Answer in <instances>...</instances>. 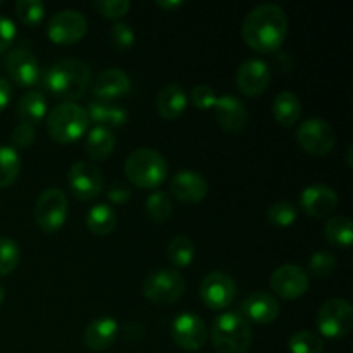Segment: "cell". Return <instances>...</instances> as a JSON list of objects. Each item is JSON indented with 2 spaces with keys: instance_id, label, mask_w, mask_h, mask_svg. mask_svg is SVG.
Wrapping results in <instances>:
<instances>
[{
  "instance_id": "1",
  "label": "cell",
  "mask_w": 353,
  "mask_h": 353,
  "mask_svg": "<svg viewBox=\"0 0 353 353\" xmlns=\"http://www.w3.org/2000/svg\"><path fill=\"white\" fill-rule=\"evenodd\" d=\"M288 34V16L278 3H261L245 16L241 37L245 43L261 54L281 48Z\"/></svg>"
},
{
  "instance_id": "2",
  "label": "cell",
  "mask_w": 353,
  "mask_h": 353,
  "mask_svg": "<svg viewBox=\"0 0 353 353\" xmlns=\"http://www.w3.org/2000/svg\"><path fill=\"white\" fill-rule=\"evenodd\" d=\"M41 81L54 99L74 102L90 88L92 71L90 65L79 59H62L45 69Z\"/></svg>"
},
{
  "instance_id": "3",
  "label": "cell",
  "mask_w": 353,
  "mask_h": 353,
  "mask_svg": "<svg viewBox=\"0 0 353 353\" xmlns=\"http://www.w3.org/2000/svg\"><path fill=\"white\" fill-rule=\"evenodd\" d=\"M210 340L217 353H247L252 347L250 323L240 312H223L214 319Z\"/></svg>"
},
{
  "instance_id": "4",
  "label": "cell",
  "mask_w": 353,
  "mask_h": 353,
  "mask_svg": "<svg viewBox=\"0 0 353 353\" xmlns=\"http://www.w3.org/2000/svg\"><path fill=\"white\" fill-rule=\"evenodd\" d=\"M124 174L138 188H159L168 178V162L155 148L141 147L131 152L124 162Z\"/></svg>"
},
{
  "instance_id": "5",
  "label": "cell",
  "mask_w": 353,
  "mask_h": 353,
  "mask_svg": "<svg viewBox=\"0 0 353 353\" xmlns=\"http://www.w3.org/2000/svg\"><path fill=\"white\" fill-rule=\"evenodd\" d=\"M90 119L85 107L76 102H62L47 116V131L57 143H74L88 133Z\"/></svg>"
},
{
  "instance_id": "6",
  "label": "cell",
  "mask_w": 353,
  "mask_h": 353,
  "mask_svg": "<svg viewBox=\"0 0 353 353\" xmlns=\"http://www.w3.org/2000/svg\"><path fill=\"white\" fill-rule=\"evenodd\" d=\"M185 278L174 269H157L143 281V296L157 305H172L185 293Z\"/></svg>"
},
{
  "instance_id": "7",
  "label": "cell",
  "mask_w": 353,
  "mask_h": 353,
  "mask_svg": "<svg viewBox=\"0 0 353 353\" xmlns=\"http://www.w3.org/2000/svg\"><path fill=\"white\" fill-rule=\"evenodd\" d=\"M34 223L43 233H57L68 219V196L59 188H47L34 203Z\"/></svg>"
},
{
  "instance_id": "8",
  "label": "cell",
  "mask_w": 353,
  "mask_h": 353,
  "mask_svg": "<svg viewBox=\"0 0 353 353\" xmlns=\"http://www.w3.org/2000/svg\"><path fill=\"white\" fill-rule=\"evenodd\" d=\"M353 327V307L345 299H331L317 312V330L331 340L345 338Z\"/></svg>"
},
{
  "instance_id": "9",
  "label": "cell",
  "mask_w": 353,
  "mask_h": 353,
  "mask_svg": "<svg viewBox=\"0 0 353 353\" xmlns=\"http://www.w3.org/2000/svg\"><path fill=\"white\" fill-rule=\"evenodd\" d=\"M86 31H88V21L85 14L76 9H64L50 17L47 37L55 45H74L85 38Z\"/></svg>"
},
{
  "instance_id": "10",
  "label": "cell",
  "mask_w": 353,
  "mask_h": 353,
  "mask_svg": "<svg viewBox=\"0 0 353 353\" xmlns=\"http://www.w3.org/2000/svg\"><path fill=\"white\" fill-rule=\"evenodd\" d=\"M296 143L305 150L307 154L323 157L327 155L334 148L336 143V134L327 121L312 117V119L303 121L296 130Z\"/></svg>"
},
{
  "instance_id": "11",
  "label": "cell",
  "mask_w": 353,
  "mask_h": 353,
  "mask_svg": "<svg viewBox=\"0 0 353 353\" xmlns=\"http://www.w3.org/2000/svg\"><path fill=\"white\" fill-rule=\"evenodd\" d=\"M68 186L76 199L90 202L103 192V174L92 162H74L68 172Z\"/></svg>"
},
{
  "instance_id": "12",
  "label": "cell",
  "mask_w": 353,
  "mask_h": 353,
  "mask_svg": "<svg viewBox=\"0 0 353 353\" xmlns=\"http://www.w3.org/2000/svg\"><path fill=\"white\" fill-rule=\"evenodd\" d=\"M2 65L3 71L9 74V78L16 85L24 86V88H31L40 79V64H38V59L26 47H17L6 52V55L2 59Z\"/></svg>"
},
{
  "instance_id": "13",
  "label": "cell",
  "mask_w": 353,
  "mask_h": 353,
  "mask_svg": "<svg viewBox=\"0 0 353 353\" xmlns=\"http://www.w3.org/2000/svg\"><path fill=\"white\" fill-rule=\"evenodd\" d=\"M171 336L183 350L196 352L203 348L209 331L202 317L193 312H181L171 323Z\"/></svg>"
},
{
  "instance_id": "14",
  "label": "cell",
  "mask_w": 353,
  "mask_h": 353,
  "mask_svg": "<svg viewBox=\"0 0 353 353\" xmlns=\"http://www.w3.org/2000/svg\"><path fill=\"white\" fill-rule=\"evenodd\" d=\"M234 296H236V283L223 271L207 274L200 286V299L212 310L228 309L234 302Z\"/></svg>"
},
{
  "instance_id": "15",
  "label": "cell",
  "mask_w": 353,
  "mask_h": 353,
  "mask_svg": "<svg viewBox=\"0 0 353 353\" xmlns=\"http://www.w3.org/2000/svg\"><path fill=\"white\" fill-rule=\"evenodd\" d=\"M271 68L264 59H247L236 71V86L243 95L259 97L269 88Z\"/></svg>"
},
{
  "instance_id": "16",
  "label": "cell",
  "mask_w": 353,
  "mask_h": 353,
  "mask_svg": "<svg viewBox=\"0 0 353 353\" xmlns=\"http://www.w3.org/2000/svg\"><path fill=\"white\" fill-rule=\"evenodd\" d=\"M271 290L285 300H295L309 290V274L300 265L285 264L271 276Z\"/></svg>"
},
{
  "instance_id": "17",
  "label": "cell",
  "mask_w": 353,
  "mask_h": 353,
  "mask_svg": "<svg viewBox=\"0 0 353 353\" xmlns=\"http://www.w3.org/2000/svg\"><path fill=\"white\" fill-rule=\"evenodd\" d=\"M92 93L95 100L102 102H112L117 99H123L131 90V78L123 71V69L110 68L105 71L99 72L90 83Z\"/></svg>"
},
{
  "instance_id": "18",
  "label": "cell",
  "mask_w": 353,
  "mask_h": 353,
  "mask_svg": "<svg viewBox=\"0 0 353 353\" xmlns=\"http://www.w3.org/2000/svg\"><path fill=\"white\" fill-rule=\"evenodd\" d=\"M338 193L327 185H310L300 193V209L310 217H326L336 210Z\"/></svg>"
},
{
  "instance_id": "19",
  "label": "cell",
  "mask_w": 353,
  "mask_h": 353,
  "mask_svg": "<svg viewBox=\"0 0 353 353\" xmlns=\"http://www.w3.org/2000/svg\"><path fill=\"white\" fill-rule=\"evenodd\" d=\"M279 312V302L265 292L250 293L240 305V314L247 323L271 324L278 319Z\"/></svg>"
},
{
  "instance_id": "20",
  "label": "cell",
  "mask_w": 353,
  "mask_h": 353,
  "mask_svg": "<svg viewBox=\"0 0 353 353\" xmlns=\"http://www.w3.org/2000/svg\"><path fill=\"white\" fill-rule=\"evenodd\" d=\"M214 116L223 130L231 133H240L248 124L247 105L238 99L236 95H221L217 97L212 107Z\"/></svg>"
},
{
  "instance_id": "21",
  "label": "cell",
  "mask_w": 353,
  "mask_h": 353,
  "mask_svg": "<svg viewBox=\"0 0 353 353\" xmlns=\"http://www.w3.org/2000/svg\"><path fill=\"white\" fill-rule=\"evenodd\" d=\"M117 336H119V324L110 316H100L93 319L83 333L85 345L93 352L109 350L116 343Z\"/></svg>"
},
{
  "instance_id": "22",
  "label": "cell",
  "mask_w": 353,
  "mask_h": 353,
  "mask_svg": "<svg viewBox=\"0 0 353 353\" xmlns=\"http://www.w3.org/2000/svg\"><path fill=\"white\" fill-rule=\"evenodd\" d=\"M171 193L186 203L202 202L209 193L205 178L195 171H179L171 179Z\"/></svg>"
},
{
  "instance_id": "23",
  "label": "cell",
  "mask_w": 353,
  "mask_h": 353,
  "mask_svg": "<svg viewBox=\"0 0 353 353\" xmlns=\"http://www.w3.org/2000/svg\"><path fill=\"white\" fill-rule=\"evenodd\" d=\"M186 105H188V95L178 83H169L159 90L155 107L159 116L164 119H178L185 114Z\"/></svg>"
},
{
  "instance_id": "24",
  "label": "cell",
  "mask_w": 353,
  "mask_h": 353,
  "mask_svg": "<svg viewBox=\"0 0 353 353\" xmlns=\"http://www.w3.org/2000/svg\"><path fill=\"white\" fill-rule=\"evenodd\" d=\"M85 109L86 114H88L90 123H95V126L112 130V128H123L128 123L126 109L112 102L92 100Z\"/></svg>"
},
{
  "instance_id": "25",
  "label": "cell",
  "mask_w": 353,
  "mask_h": 353,
  "mask_svg": "<svg viewBox=\"0 0 353 353\" xmlns=\"http://www.w3.org/2000/svg\"><path fill=\"white\" fill-rule=\"evenodd\" d=\"M114 148H116V137H114L112 130L102 126H93L92 130H88L85 140V154L90 161H105L110 157Z\"/></svg>"
},
{
  "instance_id": "26",
  "label": "cell",
  "mask_w": 353,
  "mask_h": 353,
  "mask_svg": "<svg viewBox=\"0 0 353 353\" xmlns=\"http://www.w3.org/2000/svg\"><path fill=\"white\" fill-rule=\"evenodd\" d=\"M47 99L38 90H30L24 93L17 102V117L19 123L30 124V126L37 128L41 121L47 117Z\"/></svg>"
},
{
  "instance_id": "27",
  "label": "cell",
  "mask_w": 353,
  "mask_h": 353,
  "mask_svg": "<svg viewBox=\"0 0 353 353\" xmlns=\"http://www.w3.org/2000/svg\"><path fill=\"white\" fill-rule=\"evenodd\" d=\"M272 116L283 128H292L302 116V102L293 92H281L272 100Z\"/></svg>"
},
{
  "instance_id": "28",
  "label": "cell",
  "mask_w": 353,
  "mask_h": 353,
  "mask_svg": "<svg viewBox=\"0 0 353 353\" xmlns=\"http://www.w3.org/2000/svg\"><path fill=\"white\" fill-rule=\"evenodd\" d=\"M117 226V212L109 203H97L86 212V228L97 236H107Z\"/></svg>"
},
{
  "instance_id": "29",
  "label": "cell",
  "mask_w": 353,
  "mask_h": 353,
  "mask_svg": "<svg viewBox=\"0 0 353 353\" xmlns=\"http://www.w3.org/2000/svg\"><path fill=\"white\" fill-rule=\"evenodd\" d=\"M324 236L330 243L341 248H350L353 241V226L352 219L347 216L331 217L324 224Z\"/></svg>"
},
{
  "instance_id": "30",
  "label": "cell",
  "mask_w": 353,
  "mask_h": 353,
  "mask_svg": "<svg viewBox=\"0 0 353 353\" xmlns=\"http://www.w3.org/2000/svg\"><path fill=\"white\" fill-rule=\"evenodd\" d=\"M21 172L19 152L9 145H0V188L14 185Z\"/></svg>"
},
{
  "instance_id": "31",
  "label": "cell",
  "mask_w": 353,
  "mask_h": 353,
  "mask_svg": "<svg viewBox=\"0 0 353 353\" xmlns=\"http://www.w3.org/2000/svg\"><path fill=\"white\" fill-rule=\"evenodd\" d=\"M195 243L192 238L185 234H178L172 238L168 245V259L176 265V268H188L195 261Z\"/></svg>"
},
{
  "instance_id": "32",
  "label": "cell",
  "mask_w": 353,
  "mask_h": 353,
  "mask_svg": "<svg viewBox=\"0 0 353 353\" xmlns=\"http://www.w3.org/2000/svg\"><path fill=\"white\" fill-rule=\"evenodd\" d=\"M145 212L150 217L152 223L162 224L171 217L172 202L171 196L165 192H154L145 200Z\"/></svg>"
},
{
  "instance_id": "33",
  "label": "cell",
  "mask_w": 353,
  "mask_h": 353,
  "mask_svg": "<svg viewBox=\"0 0 353 353\" xmlns=\"http://www.w3.org/2000/svg\"><path fill=\"white\" fill-rule=\"evenodd\" d=\"M292 353H324V340L309 330L296 331L288 341Z\"/></svg>"
},
{
  "instance_id": "34",
  "label": "cell",
  "mask_w": 353,
  "mask_h": 353,
  "mask_svg": "<svg viewBox=\"0 0 353 353\" xmlns=\"http://www.w3.org/2000/svg\"><path fill=\"white\" fill-rule=\"evenodd\" d=\"M268 221L271 224L278 228H288L292 226L296 221V216H299V210L293 205L292 202H286V200H279V202L272 203L268 209Z\"/></svg>"
},
{
  "instance_id": "35",
  "label": "cell",
  "mask_w": 353,
  "mask_h": 353,
  "mask_svg": "<svg viewBox=\"0 0 353 353\" xmlns=\"http://www.w3.org/2000/svg\"><path fill=\"white\" fill-rule=\"evenodd\" d=\"M338 268V261L331 252H316L312 257L309 259L307 274L314 276V278H330Z\"/></svg>"
},
{
  "instance_id": "36",
  "label": "cell",
  "mask_w": 353,
  "mask_h": 353,
  "mask_svg": "<svg viewBox=\"0 0 353 353\" xmlns=\"http://www.w3.org/2000/svg\"><path fill=\"white\" fill-rule=\"evenodd\" d=\"M19 245L10 238H0V276H7L19 265Z\"/></svg>"
},
{
  "instance_id": "37",
  "label": "cell",
  "mask_w": 353,
  "mask_h": 353,
  "mask_svg": "<svg viewBox=\"0 0 353 353\" xmlns=\"http://www.w3.org/2000/svg\"><path fill=\"white\" fill-rule=\"evenodd\" d=\"M17 17L28 26H34L45 16V3L41 0H17L16 2Z\"/></svg>"
},
{
  "instance_id": "38",
  "label": "cell",
  "mask_w": 353,
  "mask_h": 353,
  "mask_svg": "<svg viewBox=\"0 0 353 353\" xmlns=\"http://www.w3.org/2000/svg\"><path fill=\"white\" fill-rule=\"evenodd\" d=\"M134 40H137V34H134V30L128 23H114L110 26L109 31V41L116 50H128L134 45Z\"/></svg>"
},
{
  "instance_id": "39",
  "label": "cell",
  "mask_w": 353,
  "mask_h": 353,
  "mask_svg": "<svg viewBox=\"0 0 353 353\" xmlns=\"http://www.w3.org/2000/svg\"><path fill=\"white\" fill-rule=\"evenodd\" d=\"M92 7L107 19H119L131 9V2L130 0H95Z\"/></svg>"
},
{
  "instance_id": "40",
  "label": "cell",
  "mask_w": 353,
  "mask_h": 353,
  "mask_svg": "<svg viewBox=\"0 0 353 353\" xmlns=\"http://www.w3.org/2000/svg\"><path fill=\"white\" fill-rule=\"evenodd\" d=\"M217 92L209 85H196L190 93V100L200 110H210L217 100Z\"/></svg>"
},
{
  "instance_id": "41",
  "label": "cell",
  "mask_w": 353,
  "mask_h": 353,
  "mask_svg": "<svg viewBox=\"0 0 353 353\" xmlns=\"http://www.w3.org/2000/svg\"><path fill=\"white\" fill-rule=\"evenodd\" d=\"M34 138H37V128L24 123L17 124L12 130V134H10V141L19 148H26L30 145H33Z\"/></svg>"
},
{
  "instance_id": "42",
  "label": "cell",
  "mask_w": 353,
  "mask_h": 353,
  "mask_svg": "<svg viewBox=\"0 0 353 353\" xmlns=\"http://www.w3.org/2000/svg\"><path fill=\"white\" fill-rule=\"evenodd\" d=\"M16 34H17V30L14 21L10 19V17L2 16V14H0V54L9 52L10 45H12L14 40H16Z\"/></svg>"
},
{
  "instance_id": "43",
  "label": "cell",
  "mask_w": 353,
  "mask_h": 353,
  "mask_svg": "<svg viewBox=\"0 0 353 353\" xmlns=\"http://www.w3.org/2000/svg\"><path fill=\"white\" fill-rule=\"evenodd\" d=\"M131 196V190L124 183H114L107 188V199L112 203H126Z\"/></svg>"
},
{
  "instance_id": "44",
  "label": "cell",
  "mask_w": 353,
  "mask_h": 353,
  "mask_svg": "<svg viewBox=\"0 0 353 353\" xmlns=\"http://www.w3.org/2000/svg\"><path fill=\"white\" fill-rule=\"evenodd\" d=\"M12 99V86H10L9 79L0 78V112L6 110V107L10 103Z\"/></svg>"
},
{
  "instance_id": "45",
  "label": "cell",
  "mask_w": 353,
  "mask_h": 353,
  "mask_svg": "<svg viewBox=\"0 0 353 353\" xmlns=\"http://www.w3.org/2000/svg\"><path fill=\"white\" fill-rule=\"evenodd\" d=\"M155 6L161 7V9L171 10V9H178V7L183 6V0H157Z\"/></svg>"
},
{
  "instance_id": "46",
  "label": "cell",
  "mask_w": 353,
  "mask_h": 353,
  "mask_svg": "<svg viewBox=\"0 0 353 353\" xmlns=\"http://www.w3.org/2000/svg\"><path fill=\"white\" fill-rule=\"evenodd\" d=\"M352 145L350 147H348V150H347V155H348V161H347V164H348V168H352Z\"/></svg>"
},
{
  "instance_id": "47",
  "label": "cell",
  "mask_w": 353,
  "mask_h": 353,
  "mask_svg": "<svg viewBox=\"0 0 353 353\" xmlns=\"http://www.w3.org/2000/svg\"><path fill=\"white\" fill-rule=\"evenodd\" d=\"M3 300H6V290H3V286L0 285V305L3 303Z\"/></svg>"
},
{
  "instance_id": "48",
  "label": "cell",
  "mask_w": 353,
  "mask_h": 353,
  "mask_svg": "<svg viewBox=\"0 0 353 353\" xmlns=\"http://www.w3.org/2000/svg\"><path fill=\"white\" fill-rule=\"evenodd\" d=\"M0 6H2V2H0Z\"/></svg>"
}]
</instances>
